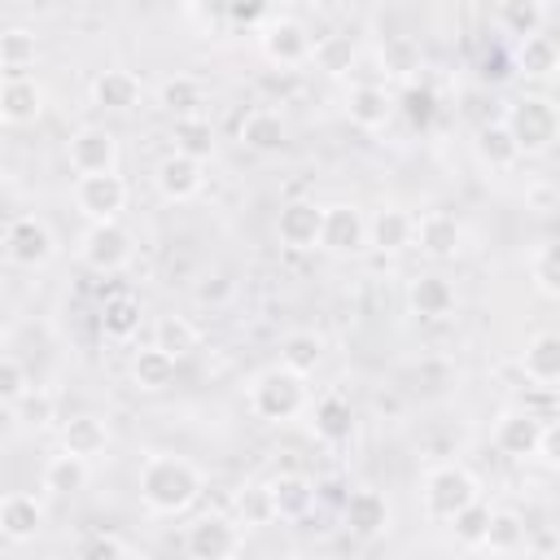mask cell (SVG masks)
<instances>
[{"instance_id": "obj_1", "label": "cell", "mask_w": 560, "mask_h": 560, "mask_svg": "<svg viewBox=\"0 0 560 560\" xmlns=\"http://www.w3.org/2000/svg\"><path fill=\"white\" fill-rule=\"evenodd\" d=\"M136 490H140V503H144L153 516H184V512L201 499L206 477H201V468H197L192 459L153 451V455H144V464H140Z\"/></svg>"}, {"instance_id": "obj_2", "label": "cell", "mask_w": 560, "mask_h": 560, "mask_svg": "<svg viewBox=\"0 0 560 560\" xmlns=\"http://www.w3.org/2000/svg\"><path fill=\"white\" fill-rule=\"evenodd\" d=\"M245 402H249V411H254L258 420H267V424H289V420H298V416L306 411V376H298V372H289L284 363H276V368H267V372H258V376L249 381Z\"/></svg>"}, {"instance_id": "obj_3", "label": "cell", "mask_w": 560, "mask_h": 560, "mask_svg": "<svg viewBox=\"0 0 560 560\" xmlns=\"http://www.w3.org/2000/svg\"><path fill=\"white\" fill-rule=\"evenodd\" d=\"M503 127L512 131V140H516V149H521V158H542V153L556 144V136H560L556 101H551V96H542V92H525V96H516V101L508 105Z\"/></svg>"}, {"instance_id": "obj_4", "label": "cell", "mask_w": 560, "mask_h": 560, "mask_svg": "<svg viewBox=\"0 0 560 560\" xmlns=\"http://www.w3.org/2000/svg\"><path fill=\"white\" fill-rule=\"evenodd\" d=\"M420 499H424V516L446 525L455 512H464L472 499H481V481L464 464H438L424 472Z\"/></svg>"}, {"instance_id": "obj_5", "label": "cell", "mask_w": 560, "mask_h": 560, "mask_svg": "<svg viewBox=\"0 0 560 560\" xmlns=\"http://www.w3.org/2000/svg\"><path fill=\"white\" fill-rule=\"evenodd\" d=\"M258 48L280 70H298V66L315 61V35H311V26L302 18H271V22H262Z\"/></svg>"}, {"instance_id": "obj_6", "label": "cell", "mask_w": 560, "mask_h": 560, "mask_svg": "<svg viewBox=\"0 0 560 560\" xmlns=\"http://www.w3.org/2000/svg\"><path fill=\"white\" fill-rule=\"evenodd\" d=\"M184 551L192 560H228V556H241L245 551V529L228 512H201L184 529Z\"/></svg>"}, {"instance_id": "obj_7", "label": "cell", "mask_w": 560, "mask_h": 560, "mask_svg": "<svg viewBox=\"0 0 560 560\" xmlns=\"http://www.w3.org/2000/svg\"><path fill=\"white\" fill-rule=\"evenodd\" d=\"M79 262L101 271V276H114L131 262V232L118 223V219H101V223H88L83 236H79Z\"/></svg>"}, {"instance_id": "obj_8", "label": "cell", "mask_w": 560, "mask_h": 560, "mask_svg": "<svg viewBox=\"0 0 560 560\" xmlns=\"http://www.w3.org/2000/svg\"><path fill=\"white\" fill-rule=\"evenodd\" d=\"M52 254H57V236H52V228H48L39 214H18V219H9V228H4V258H9L13 267H26V271L48 267Z\"/></svg>"}, {"instance_id": "obj_9", "label": "cell", "mask_w": 560, "mask_h": 560, "mask_svg": "<svg viewBox=\"0 0 560 560\" xmlns=\"http://www.w3.org/2000/svg\"><path fill=\"white\" fill-rule=\"evenodd\" d=\"M127 179L118 171H105V175H74V206L88 223H101V219H118L127 210Z\"/></svg>"}, {"instance_id": "obj_10", "label": "cell", "mask_w": 560, "mask_h": 560, "mask_svg": "<svg viewBox=\"0 0 560 560\" xmlns=\"http://www.w3.org/2000/svg\"><path fill=\"white\" fill-rule=\"evenodd\" d=\"M66 162L74 175H105V171H118V136L109 127H79L70 140H66Z\"/></svg>"}, {"instance_id": "obj_11", "label": "cell", "mask_w": 560, "mask_h": 560, "mask_svg": "<svg viewBox=\"0 0 560 560\" xmlns=\"http://www.w3.org/2000/svg\"><path fill=\"white\" fill-rule=\"evenodd\" d=\"M262 490H267V503H271V521H306L315 499H319V486L298 468H284V472L267 477Z\"/></svg>"}, {"instance_id": "obj_12", "label": "cell", "mask_w": 560, "mask_h": 560, "mask_svg": "<svg viewBox=\"0 0 560 560\" xmlns=\"http://www.w3.org/2000/svg\"><path fill=\"white\" fill-rule=\"evenodd\" d=\"M368 245V214L354 206V201H337V206H324V219H319V249L328 254H359Z\"/></svg>"}, {"instance_id": "obj_13", "label": "cell", "mask_w": 560, "mask_h": 560, "mask_svg": "<svg viewBox=\"0 0 560 560\" xmlns=\"http://www.w3.org/2000/svg\"><path fill=\"white\" fill-rule=\"evenodd\" d=\"M341 521L359 538H381V534L394 529V508H389V499L376 486H354L341 499Z\"/></svg>"}, {"instance_id": "obj_14", "label": "cell", "mask_w": 560, "mask_h": 560, "mask_svg": "<svg viewBox=\"0 0 560 560\" xmlns=\"http://www.w3.org/2000/svg\"><path fill=\"white\" fill-rule=\"evenodd\" d=\"M411 245H416L424 258L446 262V258H455V254L464 249V228H459V219H455L451 210H424V214H416Z\"/></svg>"}, {"instance_id": "obj_15", "label": "cell", "mask_w": 560, "mask_h": 560, "mask_svg": "<svg viewBox=\"0 0 560 560\" xmlns=\"http://www.w3.org/2000/svg\"><path fill=\"white\" fill-rule=\"evenodd\" d=\"M319 219H324V206L319 201H306V197H293L280 206L276 214V236L284 249H319Z\"/></svg>"}, {"instance_id": "obj_16", "label": "cell", "mask_w": 560, "mask_h": 560, "mask_svg": "<svg viewBox=\"0 0 560 560\" xmlns=\"http://www.w3.org/2000/svg\"><path fill=\"white\" fill-rule=\"evenodd\" d=\"M153 184H158V192H162L166 201H192V197L201 192V184H206V162L175 149V153H166V158L158 162Z\"/></svg>"}, {"instance_id": "obj_17", "label": "cell", "mask_w": 560, "mask_h": 560, "mask_svg": "<svg viewBox=\"0 0 560 560\" xmlns=\"http://www.w3.org/2000/svg\"><path fill=\"white\" fill-rule=\"evenodd\" d=\"M311 433L324 442V446H346L354 438V402L341 394V389H328L315 398L311 407Z\"/></svg>"}, {"instance_id": "obj_18", "label": "cell", "mask_w": 560, "mask_h": 560, "mask_svg": "<svg viewBox=\"0 0 560 560\" xmlns=\"http://www.w3.org/2000/svg\"><path fill=\"white\" fill-rule=\"evenodd\" d=\"M44 114V83L31 74H4L0 79V122L26 127Z\"/></svg>"}, {"instance_id": "obj_19", "label": "cell", "mask_w": 560, "mask_h": 560, "mask_svg": "<svg viewBox=\"0 0 560 560\" xmlns=\"http://www.w3.org/2000/svg\"><path fill=\"white\" fill-rule=\"evenodd\" d=\"M346 118H350V127H359V131H381L389 118H394V92L385 88V83H354L350 92H346Z\"/></svg>"}, {"instance_id": "obj_20", "label": "cell", "mask_w": 560, "mask_h": 560, "mask_svg": "<svg viewBox=\"0 0 560 560\" xmlns=\"http://www.w3.org/2000/svg\"><path fill=\"white\" fill-rule=\"evenodd\" d=\"M538 433H542V416H534L529 407H512L494 420L490 442H494V451H503L512 459H529L538 446Z\"/></svg>"}, {"instance_id": "obj_21", "label": "cell", "mask_w": 560, "mask_h": 560, "mask_svg": "<svg viewBox=\"0 0 560 560\" xmlns=\"http://www.w3.org/2000/svg\"><path fill=\"white\" fill-rule=\"evenodd\" d=\"M455 302H459L455 284L442 271H424V276L407 280V311L420 319H446V315H455Z\"/></svg>"}, {"instance_id": "obj_22", "label": "cell", "mask_w": 560, "mask_h": 560, "mask_svg": "<svg viewBox=\"0 0 560 560\" xmlns=\"http://www.w3.org/2000/svg\"><path fill=\"white\" fill-rule=\"evenodd\" d=\"M236 140H241L245 149H254V153H280L284 140H289V122H284L280 109L254 105V109H245V118L236 122Z\"/></svg>"}, {"instance_id": "obj_23", "label": "cell", "mask_w": 560, "mask_h": 560, "mask_svg": "<svg viewBox=\"0 0 560 560\" xmlns=\"http://www.w3.org/2000/svg\"><path fill=\"white\" fill-rule=\"evenodd\" d=\"M44 529V503L26 490H13V494H0V534L9 542H31L39 538Z\"/></svg>"}, {"instance_id": "obj_24", "label": "cell", "mask_w": 560, "mask_h": 560, "mask_svg": "<svg viewBox=\"0 0 560 560\" xmlns=\"http://www.w3.org/2000/svg\"><path fill=\"white\" fill-rule=\"evenodd\" d=\"M140 92L144 88H140V79L131 70H101L92 79V88H88L92 105L96 109H109V114H131L140 105Z\"/></svg>"}, {"instance_id": "obj_25", "label": "cell", "mask_w": 560, "mask_h": 560, "mask_svg": "<svg viewBox=\"0 0 560 560\" xmlns=\"http://www.w3.org/2000/svg\"><path fill=\"white\" fill-rule=\"evenodd\" d=\"M411 232H416V214L402 210V206H381V210L368 219V245L381 249V254L411 249Z\"/></svg>"}, {"instance_id": "obj_26", "label": "cell", "mask_w": 560, "mask_h": 560, "mask_svg": "<svg viewBox=\"0 0 560 560\" xmlns=\"http://www.w3.org/2000/svg\"><path fill=\"white\" fill-rule=\"evenodd\" d=\"M512 66H516V74H525L534 83H547L556 74V66H560V48H556V39L547 31L521 35L516 39V52H512Z\"/></svg>"}, {"instance_id": "obj_27", "label": "cell", "mask_w": 560, "mask_h": 560, "mask_svg": "<svg viewBox=\"0 0 560 560\" xmlns=\"http://www.w3.org/2000/svg\"><path fill=\"white\" fill-rule=\"evenodd\" d=\"M521 372H525L538 389H551V385L560 381V337H556L551 328H542V332H534V337L525 341V350H521Z\"/></svg>"}, {"instance_id": "obj_28", "label": "cell", "mask_w": 560, "mask_h": 560, "mask_svg": "<svg viewBox=\"0 0 560 560\" xmlns=\"http://www.w3.org/2000/svg\"><path fill=\"white\" fill-rule=\"evenodd\" d=\"M88 477H92L88 459H83V455H70L66 446H61L57 455H48L44 468H39V486H44L52 499H70V494H79V490L88 486Z\"/></svg>"}, {"instance_id": "obj_29", "label": "cell", "mask_w": 560, "mask_h": 560, "mask_svg": "<svg viewBox=\"0 0 560 560\" xmlns=\"http://www.w3.org/2000/svg\"><path fill=\"white\" fill-rule=\"evenodd\" d=\"M140 324H144L140 298H131V293H109L105 298V306H101V332H105V341L127 346L140 332Z\"/></svg>"}, {"instance_id": "obj_30", "label": "cell", "mask_w": 560, "mask_h": 560, "mask_svg": "<svg viewBox=\"0 0 560 560\" xmlns=\"http://www.w3.org/2000/svg\"><path fill=\"white\" fill-rule=\"evenodd\" d=\"M61 446H66L70 455H83V459L92 464V459L105 455V446H109V424H105L101 416H92V411H79V416H70V420L61 424Z\"/></svg>"}, {"instance_id": "obj_31", "label": "cell", "mask_w": 560, "mask_h": 560, "mask_svg": "<svg viewBox=\"0 0 560 560\" xmlns=\"http://www.w3.org/2000/svg\"><path fill=\"white\" fill-rule=\"evenodd\" d=\"M525 547H529V525L516 512H508V508L490 512V525H486L477 551H486V556H516Z\"/></svg>"}, {"instance_id": "obj_32", "label": "cell", "mask_w": 560, "mask_h": 560, "mask_svg": "<svg viewBox=\"0 0 560 560\" xmlns=\"http://www.w3.org/2000/svg\"><path fill=\"white\" fill-rule=\"evenodd\" d=\"M153 346L166 350L175 363H184L188 354L201 350V328L188 315H158L153 319Z\"/></svg>"}, {"instance_id": "obj_33", "label": "cell", "mask_w": 560, "mask_h": 560, "mask_svg": "<svg viewBox=\"0 0 560 560\" xmlns=\"http://www.w3.org/2000/svg\"><path fill=\"white\" fill-rule=\"evenodd\" d=\"M158 105L171 118H188V114H206V83L192 74H171L158 88Z\"/></svg>"}, {"instance_id": "obj_34", "label": "cell", "mask_w": 560, "mask_h": 560, "mask_svg": "<svg viewBox=\"0 0 560 560\" xmlns=\"http://www.w3.org/2000/svg\"><path fill=\"white\" fill-rule=\"evenodd\" d=\"M472 149H477L481 166H490V171H512V166L521 162V149H516L512 131L503 127V118H499V122H486V127H477V140H472Z\"/></svg>"}, {"instance_id": "obj_35", "label": "cell", "mask_w": 560, "mask_h": 560, "mask_svg": "<svg viewBox=\"0 0 560 560\" xmlns=\"http://www.w3.org/2000/svg\"><path fill=\"white\" fill-rule=\"evenodd\" d=\"M175 368H179V363H175L166 350H158L153 341L131 354V381H136L144 394H158V389L175 385Z\"/></svg>"}, {"instance_id": "obj_36", "label": "cell", "mask_w": 560, "mask_h": 560, "mask_svg": "<svg viewBox=\"0 0 560 560\" xmlns=\"http://www.w3.org/2000/svg\"><path fill=\"white\" fill-rule=\"evenodd\" d=\"M525 271H529V284H534L538 298H547V302L560 298V249H556V241H538L534 254L525 258Z\"/></svg>"}, {"instance_id": "obj_37", "label": "cell", "mask_w": 560, "mask_h": 560, "mask_svg": "<svg viewBox=\"0 0 560 560\" xmlns=\"http://www.w3.org/2000/svg\"><path fill=\"white\" fill-rule=\"evenodd\" d=\"M280 363L298 376H311L324 363V337L319 332H289L280 341Z\"/></svg>"}, {"instance_id": "obj_38", "label": "cell", "mask_w": 560, "mask_h": 560, "mask_svg": "<svg viewBox=\"0 0 560 560\" xmlns=\"http://www.w3.org/2000/svg\"><path fill=\"white\" fill-rule=\"evenodd\" d=\"M35 57H39V39H35V31H26V26H9V31H0V66H4L9 74H26V70L35 66Z\"/></svg>"}, {"instance_id": "obj_39", "label": "cell", "mask_w": 560, "mask_h": 560, "mask_svg": "<svg viewBox=\"0 0 560 560\" xmlns=\"http://www.w3.org/2000/svg\"><path fill=\"white\" fill-rule=\"evenodd\" d=\"M499 26L508 31V35H534V31H542L547 26V4L542 0H499Z\"/></svg>"}, {"instance_id": "obj_40", "label": "cell", "mask_w": 560, "mask_h": 560, "mask_svg": "<svg viewBox=\"0 0 560 560\" xmlns=\"http://www.w3.org/2000/svg\"><path fill=\"white\" fill-rule=\"evenodd\" d=\"M175 149L188 153V158H210L214 149V127L206 114H188V118H175Z\"/></svg>"}, {"instance_id": "obj_41", "label": "cell", "mask_w": 560, "mask_h": 560, "mask_svg": "<svg viewBox=\"0 0 560 560\" xmlns=\"http://www.w3.org/2000/svg\"><path fill=\"white\" fill-rule=\"evenodd\" d=\"M381 66H385L394 79H407V83H411V74L420 70V44H416L411 35H389V39L381 44Z\"/></svg>"}, {"instance_id": "obj_42", "label": "cell", "mask_w": 560, "mask_h": 560, "mask_svg": "<svg viewBox=\"0 0 560 560\" xmlns=\"http://www.w3.org/2000/svg\"><path fill=\"white\" fill-rule=\"evenodd\" d=\"M490 512H494V508H490L486 499H472L464 512H455V516L446 521V525L455 529V542L468 547V551H477V542H481V534H486V525H490Z\"/></svg>"}, {"instance_id": "obj_43", "label": "cell", "mask_w": 560, "mask_h": 560, "mask_svg": "<svg viewBox=\"0 0 560 560\" xmlns=\"http://www.w3.org/2000/svg\"><path fill=\"white\" fill-rule=\"evenodd\" d=\"M394 105L407 114V122H411V127H424V122L433 118V109H438V96H433V88H424V83H416V79H411V83L394 96Z\"/></svg>"}, {"instance_id": "obj_44", "label": "cell", "mask_w": 560, "mask_h": 560, "mask_svg": "<svg viewBox=\"0 0 560 560\" xmlns=\"http://www.w3.org/2000/svg\"><path fill=\"white\" fill-rule=\"evenodd\" d=\"M74 551L79 556H92V560H101V556H136V542H127L114 529H88V534H79Z\"/></svg>"}, {"instance_id": "obj_45", "label": "cell", "mask_w": 560, "mask_h": 560, "mask_svg": "<svg viewBox=\"0 0 560 560\" xmlns=\"http://www.w3.org/2000/svg\"><path fill=\"white\" fill-rule=\"evenodd\" d=\"M31 389V372L22 368V359L0 354V407H18Z\"/></svg>"}, {"instance_id": "obj_46", "label": "cell", "mask_w": 560, "mask_h": 560, "mask_svg": "<svg viewBox=\"0 0 560 560\" xmlns=\"http://www.w3.org/2000/svg\"><path fill=\"white\" fill-rule=\"evenodd\" d=\"M236 512H241V529H245V525H271L267 490H262V486H245L241 499H236Z\"/></svg>"}, {"instance_id": "obj_47", "label": "cell", "mask_w": 560, "mask_h": 560, "mask_svg": "<svg viewBox=\"0 0 560 560\" xmlns=\"http://www.w3.org/2000/svg\"><path fill=\"white\" fill-rule=\"evenodd\" d=\"M18 407H22L26 424H35V429L52 424V394H44V389H26V398H22Z\"/></svg>"}, {"instance_id": "obj_48", "label": "cell", "mask_w": 560, "mask_h": 560, "mask_svg": "<svg viewBox=\"0 0 560 560\" xmlns=\"http://www.w3.org/2000/svg\"><path fill=\"white\" fill-rule=\"evenodd\" d=\"M525 206H534L538 214H551V210H556V192H551V184H534V188H525Z\"/></svg>"}, {"instance_id": "obj_49", "label": "cell", "mask_w": 560, "mask_h": 560, "mask_svg": "<svg viewBox=\"0 0 560 560\" xmlns=\"http://www.w3.org/2000/svg\"><path fill=\"white\" fill-rule=\"evenodd\" d=\"M175 4H201V0H175Z\"/></svg>"}]
</instances>
